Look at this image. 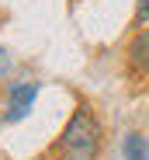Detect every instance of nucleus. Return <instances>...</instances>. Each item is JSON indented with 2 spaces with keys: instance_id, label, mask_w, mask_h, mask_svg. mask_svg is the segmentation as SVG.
<instances>
[{
  "instance_id": "nucleus-1",
  "label": "nucleus",
  "mask_w": 149,
  "mask_h": 160,
  "mask_svg": "<svg viewBox=\"0 0 149 160\" xmlns=\"http://www.w3.org/2000/svg\"><path fill=\"white\" fill-rule=\"evenodd\" d=\"M101 143H104V129L87 104H80L77 112L69 115L63 136L56 139L52 153L56 160H97L101 157Z\"/></svg>"
},
{
  "instance_id": "nucleus-2",
  "label": "nucleus",
  "mask_w": 149,
  "mask_h": 160,
  "mask_svg": "<svg viewBox=\"0 0 149 160\" xmlns=\"http://www.w3.org/2000/svg\"><path fill=\"white\" fill-rule=\"evenodd\" d=\"M38 98V84L31 80V84H14L11 87V112H7V122H17L31 112V104Z\"/></svg>"
},
{
  "instance_id": "nucleus-3",
  "label": "nucleus",
  "mask_w": 149,
  "mask_h": 160,
  "mask_svg": "<svg viewBox=\"0 0 149 160\" xmlns=\"http://www.w3.org/2000/svg\"><path fill=\"white\" fill-rule=\"evenodd\" d=\"M128 70L132 73H149V24H142L139 35L128 45Z\"/></svg>"
},
{
  "instance_id": "nucleus-4",
  "label": "nucleus",
  "mask_w": 149,
  "mask_h": 160,
  "mask_svg": "<svg viewBox=\"0 0 149 160\" xmlns=\"http://www.w3.org/2000/svg\"><path fill=\"white\" fill-rule=\"evenodd\" d=\"M125 160H149V139L139 132L125 136Z\"/></svg>"
},
{
  "instance_id": "nucleus-5",
  "label": "nucleus",
  "mask_w": 149,
  "mask_h": 160,
  "mask_svg": "<svg viewBox=\"0 0 149 160\" xmlns=\"http://www.w3.org/2000/svg\"><path fill=\"white\" fill-rule=\"evenodd\" d=\"M135 28H142V24H149V0H139L135 4Z\"/></svg>"
},
{
  "instance_id": "nucleus-6",
  "label": "nucleus",
  "mask_w": 149,
  "mask_h": 160,
  "mask_svg": "<svg viewBox=\"0 0 149 160\" xmlns=\"http://www.w3.org/2000/svg\"><path fill=\"white\" fill-rule=\"evenodd\" d=\"M7 70H11V52H7L4 45H0V77H4Z\"/></svg>"
}]
</instances>
